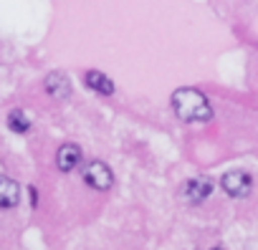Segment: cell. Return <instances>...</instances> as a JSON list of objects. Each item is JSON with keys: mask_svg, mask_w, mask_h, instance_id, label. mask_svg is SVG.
<instances>
[{"mask_svg": "<svg viewBox=\"0 0 258 250\" xmlns=\"http://www.w3.org/2000/svg\"><path fill=\"white\" fill-rule=\"evenodd\" d=\"M172 109L182 121H208L213 116L208 96L198 89H190V86L177 89L172 94Z\"/></svg>", "mask_w": 258, "mask_h": 250, "instance_id": "cell-1", "label": "cell"}, {"mask_svg": "<svg viewBox=\"0 0 258 250\" xmlns=\"http://www.w3.org/2000/svg\"><path fill=\"white\" fill-rule=\"evenodd\" d=\"M220 185H223V190H225L230 197L240 200V197H248V192H250V187H253V180H250L248 172L233 170V172L223 175V182H220Z\"/></svg>", "mask_w": 258, "mask_h": 250, "instance_id": "cell-2", "label": "cell"}, {"mask_svg": "<svg viewBox=\"0 0 258 250\" xmlns=\"http://www.w3.org/2000/svg\"><path fill=\"white\" fill-rule=\"evenodd\" d=\"M210 192H213L210 177H192V180H187V182L182 185V190H180L182 200L190 202V205H200L205 197H210Z\"/></svg>", "mask_w": 258, "mask_h": 250, "instance_id": "cell-3", "label": "cell"}, {"mask_svg": "<svg viewBox=\"0 0 258 250\" xmlns=\"http://www.w3.org/2000/svg\"><path fill=\"white\" fill-rule=\"evenodd\" d=\"M84 180L94 190H109L111 182H114V175H111V170L104 162H89L86 170H84Z\"/></svg>", "mask_w": 258, "mask_h": 250, "instance_id": "cell-4", "label": "cell"}, {"mask_svg": "<svg viewBox=\"0 0 258 250\" xmlns=\"http://www.w3.org/2000/svg\"><path fill=\"white\" fill-rule=\"evenodd\" d=\"M46 91L53 99H69L71 96V81L63 71H53L46 76Z\"/></svg>", "mask_w": 258, "mask_h": 250, "instance_id": "cell-5", "label": "cell"}, {"mask_svg": "<svg viewBox=\"0 0 258 250\" xmlns=\"http://www.w3.org/2000/svg\"><path fill=\"white\" fill-rule=\"evenodd\" d=\"M56 164L61 172H74L81 164V149L76 144H63L56 154Z\"/></svg>", "mask_w": 258, "mask_h": 250, "instance_id": "cell-6", "label": "cell"}, {"mask_svg": "<svg viewBox=\"0 0 258 250\" xmlns=\"http://www.w3.org/2000/svg\"><path fill=\"white\" fill-rule=\"evenodd\" d=\"M18 202H21V185L13 182L11 177H3V182H0V205L13 207Z\"/></svg>", "mask_w": 258, "mask_h": 250, "instance_id": "cell-7", "label": "cell"}, {"mask_svg": "<svg viewBox=\"0 0 258 250\" xmlns=\"http://www.w3.org/2000/svg\"><path fill=\"white\" fill-rule=\"evenodd\" d=\"M86 86L94 89V91H99V94H104V96H111V94H114L111 78H109L106 73H101V71H89V73H86Z\"/></svg>", "mask_w": 258, "mask_h": 250, "instance_id": "cell-8", "label": "cell"}, {"mask_svg": "<svg viewBox=\"0 0 258 250\" xmlns=\"http://www.w3.org/2000/svg\"><path fill=\"white\" fill-rule=\"evenodd\" d=\"M8 127H11V132L23 134V132L31 129V116H28L26 111L16 109V111H11V116H8Z\"/></svg>", "mask_w": 258, "mask_h": 250, "instance_id": "cell-9", "label": "cell"}, {"mask_svg": "<svg viewBox=\"0 0 258 250\" xmlns=\"http://www.w3.org/2000/svg\"><path fill=\"white\" fill-rule=\"evenodd\" d=\"M210 250H223V247H210Z\"/></svg>", "mask_w": 258, "mask_h": 250, "instance_id": "cell-10", "label": "cell"}]
</instances>
